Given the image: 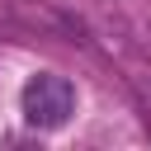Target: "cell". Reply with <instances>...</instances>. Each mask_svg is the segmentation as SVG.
Returning a JSON list of instances; mask_svg holds the SVG:
<instances>
[{"mask_svg": "<svg viewBox=\"0 0 151 151\" xmlns=\"http://www.w3.org/2000/svg\"><path fill=\"white\" fill-rule=\"evenodd\" d=\"M19 109H24V118H28L33 127L57 132V127H66L71 113H76V85H71L66 76H57V71H38V76L24 80Z\"/></svg>", "mask_w": 151, "mask_h": 151, "instance_id": "cell-1", "label": "cell"}]
</instances>
